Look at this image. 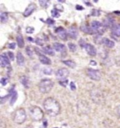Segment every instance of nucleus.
I'll return each instance as SVG.
<instances>
[{
  "mask_svg": "<svg viewBox=\"0 0 120 128\" xmlns=\"http://www.w3.org/2000/svg\"><path fill=\"white\" fill-rule=\"evenodd\" d=\"M43 105L46 113L51 117H55L60 113V104L58 101H56L54 98L51 97L47 98L44 101Z\"/></svg>",
  "mask_w": 120,
  "mask_h": 128,
  "instance_id": "1",
  "label": "nucleus"
},
{
  "mask_svg": "<svg viewBox=\"0 0 120 128\" xmlns=\"http://www.w3.org/2000/svg\"><path fill=\"white\" fill-rule=\"evenodd\" d=\"M29 113L31 118L35 121H41L44 116L43 111L38 106L33 105L29 109Z\"/></svg>",
  "mask_w": 120,
  "mask_h": 128,
  "instance_id": "2",
  "label": "nucleus"
},
{
  "mask_svg": "<svg viewBox=\"0 0 120 128\" xmlns=\"http://www.w3.org/2000/svg\"><path fill=\"white\" fill-rule=\"evenodd\" d=\"M53 83L50 79H44L39 84V90L43 94H48L52 90Z\"/></svg>",
  "mask_w": 120,
  "mask_h": 128,
  "instance_id": "3",
  "label": "nucleus"
},
{
  "mask_svg": "<svg viewBox=\"0 0 120 128\" xmlns=\"http://www.w3.org/2000/svg\"><path fill=\"white\" fill-rule=\"evenodd\" d=\"M26 118H27L26 112L23 108H19L16 110L14 113L13 120L15 123L18 125L23 124V122L26 120Z\"/></svg>",
  "mask_w": 120,
  "mask_h": 128,
  "instance_id": "4",
  "label": "nucleus"
},
{
  "mask_svg": "<svg viewBox=\"0 0 120 128\" xmlns=\"http://www.w3.org/2000/svg\"><path fill=\"white\" fill-rule=\"evenodd\" d=\"M91 28L93 31L94 34L96 33L101 35L104 32V25L97 21H94L91 23Z\"/></svg>",
  "mask_w": 120,
  "mask_h": 128,
  "instance_id": "5",
  "label": "nucleus"
},
{
  "mask_svg": "<svg viewBox=\"0 0 120 128\" xmlns=\"http://www.w3.org/2000/svg\"><path fill=\"white\" fill-rule=\"evenodd\" d=\"M86 75L90 79L95 80V81L100 80L101 77L100 72L98 70H94L91 68H88L86 70Z\"/></svg>",
  "mask_w": 120,
  "mask_h": 128,
  "instance_id": "6",
  "label": "nucleus"
},
{
  "mask_svg": "<svg viewBox=\"0 0 120 128\" xmlns=\"http://www.w3.org/2000/svg\"><path fill=\"white\" fill-rule=\"evenodd\" d=\"M69 74H70V72H69V70H68L67 68H62L58 69V70L56 71V77H57L58 79L63 80L66 79L68 77V75H69Z\"/></svg>",
  "mask_w": 120,
  "mask_h": 128,
  "instance_id": "7",
  "label": "nucleus"
},
{
  "mask_svg": "<svg viewBox=\"0 0 120 128\" xmlns=\"http://www.w3.org/2000/svg\"><path fill=\"white\" fill-rule=\"evenodd\" d=\"M83 48L85 49V51L86 52V53L91 56H95L97 53V51L96 49V48L91 44H87V43H84V45L82 46Z\"/></svg>",
  "mask_w": 120,
  "mask_h": 128,
  "instance_id": "8",
  "label": "nucleus"
},
{
  "mask_svg": "<svg viewBox=\"0 0 120 128\" xmlns=\"http://www.w3.org/2000/svg\"><path fill=\"white\" fill-rule=\"evenodd\" d=\"M36 8H37L36 4H34V3H31V4H30L28 5V7L26 8V9L25 10V11H24V13H23V15H24L25 17H28V16H30V15L35 11Z\"/></svg>",
  "mask_w": 120,
  "mask_h": 128,
  "instance_id": "9",
  "label": "nucleus"
},
{
  "mask_svg": "<svg viewBox=\"0 0 120 128\" xmlns=\"http://www.w3.org/2000/svg\"><path fill=\"white\" fill-rule=\"evenodd\" d=\"M56 32L57 33L58 36L63 40H66L68 38V32L63 28L59 27L56 30Z\"/></svg>",
  "mask_w": 120,
  "mask_h": 128,
  "instance_id": "10",
  "label": "nucleus"
},
{
  "mask_svg": "<svg viewBox=\"0 0 120 128\" xmlns=\"http://www.w3.org/2000/svg\"><path fill=\"white\" fill-rule=\"evenodd\" d=\"M0 62H1V66L3 68L7 67L10 66V60H9V58L7 56V55L4 53L1 55L0 56Z\"/></svg>",
  "mask_w": 120,
  "mask_h": 128,
  "instance_id": "11",
  "label": "nucleus"
},
{
  "mask_svg": "<svg viewBox=\"0 0 120 128\" xmlns=\"http://www.w3.org/2000/svg\"><path fill=\"white\" fill-rule=\"evenodd\" d=\"M67 32H68V35H69V37H70V38H72L73 39H76L78 37V35H79L78 30L75 26L70 27Z\"/></svg>",
  "mask_w": 120,
  "mask_h": 128,
  "instance_id": "12",
  "label": "nucleus"
},
{
  "mask_svg": "<svg viewBox=\"0 0 120 128\" xmlns=\"http://www.w3.org/2000/svg\"><path fill=\"white\" fill-rule=\"evenodd\" d=\"M53 49L57 52L63 53L65 51V46L60 43H58V42L54 43L53 45Z\"/></svg>",
  "mask_w": 120,
  "mask_h": 128,
  "instance_id": "13",
  "label": "nucleus"
},
{
  "mask_svg": "<svg viewBox=\"0 0 120 128\" xmlns=\"http://www.w3.org/2000/svg\"><path fill=\"white\" fill-rule=\"evenodd\" d=\"M39 59L42 63H43L44 65H50L51 63V60H50L47 56H46L45 55H43L42 53L39 54Z\"/></svg>",
  "mask_w": 120,
  "mask_h": 128,
  "instance_id": "14",
  "label": "nucleus"
},
{
  "mask_svg": "<svg viewBox=\"0 0 120 128\" xmlns=\"http://www.w3.org/2000/svg\"><path fill=\"white\" fill-rule=\"evenodd\" d=\"M10 96H11V98H10V105H13L15 102L17 100L18 98V94H17V91L14 90H12L10 92Z\"/></svg>",
  "mask_w": 120,
  "mask_h": 128,
  "instance_id": "15",
  "label": "nucleus"
},
{
  "mask_svg": "<svg viewBox=\"0 0 120 128\" xmlns=\"http://www.w3.org/2000/svg\"><path fill=\"white\" fill-rule=\"evenodd\" d=\"M16 59H17V63L19 66H23L25 63V58L23 56V55L22 54L21 52H18L17 53V56H16Z\"/></svg>",
  "mask_w": 120,
  "mask_h": 128,
  "instance_id": "16",
  "label": "nucleus"
},
{
  "mask_svg": "<svg viewBox=\"0 0 120 128\" xmlns=\"http://www.w3.org/2000/svg\"><path fill=\"white\" fill-rule=\"evenodd\" d=\"M16 41H17V45L18 46V47L20 48H23L25 46V42H24V39L22 35L19 34L17 38H16Z\"/></svg>",
  "mask_w": 120,
  "mask_h": 128,
  "instance_id": "17",
  "label": "nucleus"
},
{
  "mask_svg": "<svg viewBox=\"0 0 120 128\" xmlns=\"http://www.w3.org/2000/svg\"><path fill=\"white\" fill-rule=\"evenodd\" d=\"M102 42H103L106 46H107V47H109V48H113V47L114 46V45H115V44H114V42L113 41L109 39H107V38H103Z\"/></svg>",
  "mask_w": 120,
  "mask_h": 128,
  "instance_id": "18",
  "label": "nucleus"
},
{
  "mask_svg": "<svg viewBox=\"0 0 120 128\" xmlns=\"http://www.w3.org/2000/svg\"><path fill=\"white\" fill-rule=\"evenodd\" d=\"M81 30L85 32V33H87V34H89V35H92V34H94L93 30L91 29L90 26H88V25H83L81 26L80 28Z\"/></svg>",
  "mask_w": 120,
  "mask_h": 128,
  "instance_id": "19",
  "label": "nucleus"
},
{
  "mask_svg": "<svg viewBox=\"0 0 120 128\" xmlns=\"http://www.w3.org/2000/svg\"><path fill=\"white\" fill-rule=\"evenodd\" d=\"M21 83L25 88H29V80L26 76H23L21 78Z\"/></svg>",
  "mask_w": 120,
  "mask_h": 128,
  "instance_id": "20",
  "label": "nucleus"
},
{
  "mask_svg": "<svg viewBox=\"0 0 120 128\" xmlns=\"http://www.w3.org/2000/svg\"><path fill=\"white\" fill-rule=\"evenodd\" d=\"M43 51H44L46 53L49 54V55H51V56H53V55H54L53 49L51 48L50 46H46L45 47H44V48H43Z\"/></svg>",
  "mask_w": 120,
  "mask_h": 128,
  "instance_id": "21",
  "label": "nucleus"
},
{
  "mask_svg": "<svg viewBox=\"0 0 120 128\" xmlns=\"http://www.w3.org/2000/svg\"><path fill=\"white\" fill-rule=\"evenodd\" d=\"M0 18H1V22L2 23H7L8 21V14L6 12H1V14H0Z\"/></svg>",
  "mask_w": 120,
  "mask_h": 128,
  "instance_id": "22",
  "label": "nucleus"
},
{
  "mask_svg": "<svg viewBox=\"0 0 120 128\" xmlns=\"http://www.w3.org/2000/svg\"><path fill=\"white\" fill-rule=\"evenodd\" d=\"M63 63L64 64H65L66 66H68V67L71 68H75L76 67V63L75 61L72 60H63Z\"/></svg>",
  "mask_w": 120,
  "mask_h": 128,
  "instance_id": "23",
  "label": "nucleus"
},
{
  "mask_svg": "<svg viewBox=\"0 0 120 128\" xmlns=\"http://www.w3.org/2000/svg\"><path fill=\"white\" fill-rule=\"evenodd\" d=\"M113 32L117 35L120 36V25H113Z\"/></svg>",
  "mask_w": 120,
  "mask_h": 128,
  "instance_id": "24",
  "label": "nucleus"
},
{
  "mask_svg": "<svg viewBox=\"0 0 120 128\" xmlns=\"http://www.w3.org/2000/svg\"><path fill=\"white\" fill-rule=\"evenodd\" d=\"M39 4L41 5V7L43 8H47L49 7V4H50V1H47V0H40L39 1Z\"/></svg>",
  "mask_w": 120,
  "mask_h": 128,
  "instance_id": "25",
  "label": "nucleus"
},
{
  "mask_svg": "<svg viewBox=\"0 0 120 128\" xmlns=\"http://www.w3.org/2000/svg\"><path fill=\"white\" fill-rule=\"evenodd\" d=\"M68 48H69L70 51L72 52H75L77 50V46L73 43H68Z\"/></svg>",
  "mask_w": 120,
  "mask_h": 128,
  "instance_id": "26",
  "label": "nucleus"
},
{
  "mask_svg": "<svg viewBox=\"0 0 120 128\" xmlns=\"http://www.w3.org/2000/svg\"><path fill=\"white\" fill-rule=\"evenodd\" d=\"M43 73L45 74V75H51L53 73V70L51 68H45L43 69Z\"/></svg>",
  "mask_w": 120,
  "mask_h": 128,
  "instance_id": "27",
  "label": "nucleus"
},
{
  "mask_svg": "<svg viewBox=\"0 0 120 128\" xmlns=\"http://www.w3.org/2000/svg\"><path fill=\"white\" fill-rule=\"evenodd\" d=\"M51 14L53 18H58L60 17V14H59V12L58 11H57L56 8H53L52 11H51Z\"/></svg>",
  "mask_w": 120,
  "mask_h": 128,
  "instance_id": "28",
  "label": "nucleus"
},
{
  "mask_svg": "<svg viewBox=\"0 0 120 128\" xmlns=\"http://www.w3.org/2000/svg\"><path fill=\"white\" fill-rule=\"evenodd\" d=\"M0 83H1L2 86H6L8 84V79L7 78H6V77H2V78L1 79Z\"/></svg>",
  "mask_w": 120,
  "mask_h": 128,
  "instance_id": "29",
  "label": "nucleus"
},
{
  "mask_svg": "<svg viewBox=\"0 0 120 128\" xmlns=\"http://www.w3.org/2000/svg\"><path fill=\"white\" fill-rule=\"evenodd\" d=\"M34 31H35V28H32V27H28V28H26V32L28 33V34H32V33H33Z\"/></svg>",
  "mask_w": 120,
  "mask_h": 128,
  "instance_id": "30",
  "label": "nucleus"
},
{
  "mask_svg": "<svg viewBox=\"0 0 120 128\" xmlns=\"http://www.w3.org/2000/svg\"><path fill=\"white\" fill-rule=\"evenodd\" d=\"M26 52H27V54L29 56H32V49H31V48L29 47V46H28L27 47V49H26Z\"/></svg>",
  "mask_w": 120,
  "mask_h": 128,
  "instance_id": "31",
  "label": "nucleus"
},
{
  "mask_svg": "<svg viewBox=\"0 0 120 128\" xmlns=\"http://www.w3.org/2000/svg\"><path fill=\"white\" fill-rule=\"evenodd\" d=\"M55 8L57 10V11H63V7L61 4H56L55 6Z\"/></svg>",
  "mask_w": 120,
  "mask_h": 128,
  "instance_id": "32",
  "label": "nucleus"
},
{
  "mask_svg": "<svg viewBox=\"0 0 120 128\" xmlns=\"http://www.w3.org/2000/svg\"><path fill=\"white\" fill-rule=\"evenodd\" d=\"M8 58H9L10 60H14V53L11 52H8Z\"/></svg>",
  "mask_w": 120,
  "mask_h": 128,
  "instance_id": "33",
  "label": "nucleus"
},
{
  "mask_svg": "<svg viewBox=\"0 0 120 128\" xmlns=\"http://www.w3.org/2000/svg\"><path fill=\"white\" fill-rule=\"evenodd\" d=\"M35 42H36V44L38 45L39 46H42L44 45V42H43V41L41 39H39V38H37L36 40H35Z\"/></svg>",
  "mask_w": 120,
  "mask_h": 128,
  "instance_id": "34",
  "label": "nucleus"
},
{
  "mask_svg": "<svg viewBox=\"0 0 120 128\" xmlns=\"http://www.w3.org/2000/svg\"><path fill=\"white\" fill-rule=\"evenodd\" d=\"M8 47L9 49H14L15 48V44L14 43V42H11V43L8 44Z\"/></svg>",
  "mask_w": 120,
  "mask_h": 128,
  "instance_id": "35",
  "label": "nucleus"
},
{
  "mask_svg": "<svg viewBox=\"0 0 120 128\" xmlns=\"http://www.w3.org/2000/svg\"><path fill=\"white\" fill-rule=\"evenodd\" d=\"M70 89L72 91H75L76 90V85H75V83L74 82H72L70 83Z\"/></svg>",
  "mask_w": 120,
  "mask_h": 128,
  "instance_id": "36",
  "label": "nucleus"
},
{
  "mask_svg": "<svg viewBox=\"0 0 120 128\" xmlns=\"http://www.w3.org/2000/svg\"><path fill=\"white\" fill-rule=\"evenodd\" d=\"M63 86V87H66V86H67V84H68V80H65V81H60V83H59Z\"/></svg>",
  "mask_w": 120,
  "mask_h": 128,
  "instance_id": "37",
  "label": "nucleus"
},
{
  "mask_svg": "<svg viewBox=\"0 0 120 128\" xmlns=\"http://www.w3.org/2000/svg\"><path fill=\"white\" fill-rule=\"evenodd\" d=\"M46 23H48L49 25H53V24H54L55 23V21L52 20V19H51V18H48L47 20H46Z\"/></svg>",
  "mask_w": 120,
  "mask_h": 128,
  "instance_id": "38",
  "label": "nucleus"
},
{
  "mask_svg": "<svg viewBox=\"0 0 120 128\" xmlns=\"http://www.w3.org/2000/svg\"><path fill=\"white\" fill-rule=\"evenodd\" d=\"M40 128H47V122L45 120V122H44L43 125L40 127Z\"/></svg>",
  "mask_w": 120,
  "mask_h": 128,
  "instance_id": "39",
  "label": "nucleus"
},
{
  "mask_svg": "<svg viewBox=\"0 0 120 128\" xmlns=\"http://www.w3.org/2000/svg\"><path fill=\"white\" fill-rule=\"evenodd\" d=\"M117 113L118 114V115L120 117V105L117 108Z\"/></svg>",
  "mask_w": 120,
  "mask_h": 128,
  "instance_id": "40",
  "label": "nucleus"
},
{
  "mask_svg": "<svg viewBox=\"0 0 120 128\" xmlns=\"http://www.w3.org/2000/svg\"><path fill=\"white\" fill-rule=\"evenodd\" d=\"M91 64H92V66H96V62L94 60H91L90 62Z\"/></svg>",
  "mask_w": 120,
  "mask_h": 128,
  "instance_id": "41",
  "label": "nucleus"
},
{
  "mask_svg": "<svg viewBox=\"0 0 120 128\" xmlns=\"http://www.w3.org/2000/svg\"><path fill=\"white\" fill-rule=\"evenodd\" d=\"M58 1H59V2H65V1H61V0H59Z\"/></svg>",
  "mask_w": 120,
  "mask_h": 128,
  "instance_id": "42",
  "label": "nucleus"
},
{
  "mask_svg": "<svg viewBox=\"0 0 120 128\" xmlns=\"http://www.w3.org/2000/svg\"><path fill=\"white\" fill-rule=\"evenodd\" d=\"M30 128V127H28V128Z\"/></svg>",
  "mask_w": 120,
  "mask_h": 128,
  "instance_id": "43",
  "label": "nucleus"
},
{
  "mask_svg": "<svg viewBox=\"0 0 120 128\" xmlns=\"http://www.w3.org/2000/svg\"></svg>",
  "mask_w": 120,
  "mask_h": 128,
  "instance_id": "44",
  "label": "nucleus"
},
{
  "mask_svg": "<svg viewBox=\"0 0 120 128\" xmlns=\"http://www.w3.org/2000/svg\"></svg>",
  "mask_w": 120,
  "mask_h": 128,
  "instance_id": "45",
  "label": "nucleus"
}]
</instances>
